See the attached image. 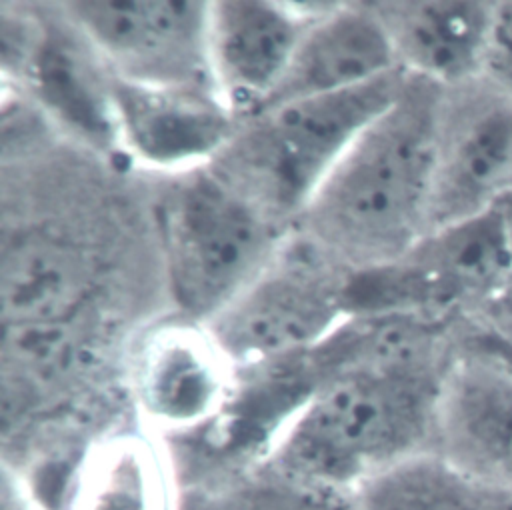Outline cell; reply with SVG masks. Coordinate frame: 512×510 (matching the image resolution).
Here are the masks:
<instances>
[{
  "mask_svg": "<svg viewBox=\"0 0 512 510\" xmlns=\"http://www.w3.org/2000/svg\"><path fill=\"white\" fill-rule=\"evenodd\" d=\"M228 366L206 328L160 330L142 346L136 364L140 402L158 422L194 424L220 404Z\"/></svg>",
  "mask_w": 512,
  "mask_h": 510,
  "instance_id": "cell-15",
  "label": "cell"
},
{
  "mask_svg": "<svg viewBox=\"0 0 512 510\" xmlns=\"http://www.w3.org/2000/svg\"><path fill=\"white\" fill-rule=\"evenodd\" d=\"M30 46V40H28ZM24 50V64L44 104L70 126L94 140L118 132L112 88L92 70L80 44L60 34H42Z\"/></svg>",
  "mask_w": 512,
  "mask_h": 510,
  "instance_id": "cell-17",
  "label": "cell"
},
{
  "mask_svg": "<svg viewBox=\"0 0 512 510\" xmlns=\"http://www.w3.org/2000/svg\"><path fill=\"white\" fill-rule=\"evenodd\" d=\"M394 70L342 92L290 100L242 116L206 164L274 224L296 222L354 138L406 84Z\"/></svg>",
  "mask_w": 512,
  "mask_h": 510,
  "instance_id": "cell-3",
  "label": "cell"
},
{
  "mask_svg": "<svg viewBox=\"0 0 512 510\" xmlns=\"http://www.w3.org/2000/svg\"><path fill=\"white\" fill-rule=\"evenodd\" d=\"M444 126V88L408 74L296 220L302 240L348 272L404 258L428 234Z\"/></svg>",
  "mask_w": 512,
  "mask_h": 510,
  "instance_id": "cell-1",
  "label": "cell"
},
{
  "mask_svg": "<svg viewBox=\"0 0 512 510\" xmlns=\"http://www.w3.org/2000/svg\"><path fill=\"white\" fill-rule=\"evenodd\" d=\"M72 510H176L162 466L136 438L110 442L82 474Z\"/></svg>",
  "mask_w": 512,
  "mask_h": 510,
  "instance_id": "cell-18",
  "label": "cell"
},
{
  "mask_svg": "<svg viewBox=\"0 0 512 510\" xmlns=\"http://www.w3.org/2000/svg\"><path fill=\"white\" fill-rule=\"evenodd\" d=\"M158 228L174 302L212 320L274 258L280 226L204 164L166 188Z\"/></svg>",
  "mask_w": 512,
  "mask_h": 510,
  "instance_id": "cell-4",
  "label": "cell"
},
{
  "mask_svg": "<svg viewBox=\"0 0 512 510\" xmlns=\"http://www.w3.org/2000/svg\"><path fill=\"white\" fill-rule=\"evenodd\" d=\"M434 452L512 490V370L470 350L442 386Z\"/></svg>",
  "mask_w": 512,
  "mask_h": 510,
  "instance_id": "cell-8",
  "label": "cell"
},
{
  "mask_svg": "<svg viewBox=\"0 0 512 510\" xmlns=\"http://www.w3.org/2000/svg\"><path fill=\"white\" fill-rule=\"evenodd\" d=\"M178 510H186V508H178ZM190 510H208L204 504H196V506H192Z\"/></svg>",
  "mask_w": 512,
  "mask_h": 510,
  "instance_id": "cell-25",
  "label": "cell"
},
{
  "mask_svg": "<svg viewBox=\"0 0 512 510\" xmlns=\"http://www.w3.org/2000/svg\"><path fill=\"white\" fill-rule=\"evenodd\" d=\"M358 510H512V490L428 450L352 490Z\"/></svg>",
  "mask_w": 512,
  "mask_h": 510,
  "instance_id": "cell-16",
  "label": "cell"
},
{
  "mask_svg": "<svg viewBox=\"0 0 512 510\" xmlns=\"http://www.w3.org/2000/svg\"><path fill=\"white\" fill-rule=\"evenodd\" d=\"M512 190V100L490 102L456 132L444 126L428 232L496 208Z\"/></svg>",
  "mask_w": 512,
  "mask_h": 510,
  "instance_id": "cell-14",
  "label": "cell"
},
{
  "mask_svg": "<svg viewBox=\"0 0 512 510\" xmlns=\"http://www.w3.org/2000/svg\"><path fill=\"white\" fill-rule=\"evenodd\" d=\"M368 6L406 74L442 88L482 74L492 2L400 0Z\"/></svg>",
  "mask_w": 512,
  "mask_h": 510,
  "instance_id": "cell-11",
  "label": "cell"
},
{
  "mask_svg": "<svg viewBox=\"0 0 512 510\" xmlns=\"http://www.w3.org/2000/svg\"><path fill=\"white\" fill-rule=\"evenodd\" d=\"M474 352H480L506 368L512 370V336H506L502 332H484L474 340Z\"/></svg>",
  "mask_w": 512,
  "mask_h": 510,
  "instance_id": "cell-21",
  "label": "cell"
},
{
  "mask_svg": "<svg viewBox=\"0 0 512 510\" xmlns=\"http://www.w3.org/2000/svg\"><path fill=\"white\" fill-rule=\"evenodd\" d=\"M450 366H354L332 372L288 418L264 462L354 490L380 470L434 450Z\"/></svg>",
  "mask_w": 512,
  "mask_h": 510,
  "instance_id": "cell-2",
  "label": "cell"
},
{
  "mask_svg": "<svg viewBox=\"0 0 512 510\" xmlns=\"http://www.w3.org/2000/svg\"><path fill=\"white\" fill-rule=\"evenodd\" d=\"M488 308L496 310L502 318H508L512 322V276L508 278L506 286L500 290V294L492 300Z\"/></svg>",
  "mask_w": 512,
  "mask_h": 510,
  "instance_id": "cell-23",
  "label": "cell"
},
{
  "mask_svg": "<svg viewBox=\"0 0 512 510\" xmlns=\"http://www.w3.org/2000/svg\"><path fill=\"white\" fill-rule=\"evenodd\" d=\"M394 70L402 68L368 2L334 4L306 28L280 84L258 110L364 86Z\"/></svg>",
  "mask_w": 512,
  "mask_h": 510,
  "instance_id": "cell-10",
  "label": "cell"
},
{
  "mask_svg": "<svg viewBox=\"0 0 512 510\" xmlns=\"http://www.w3.org/2000/svg\"><path fill=\"white\" fill-rule=\"evenodd\" d=\"M204 506L208 510H358L352 490L312 482L266 462Z\"/></svg>",
  "mask_w": 512,
  "mask_h": 510,
  "instance_id": "cell-19",
  "label": "cell"
},
{
  "mask_svg": "<svg viewBox=\"0 0 512 510\" xmlns=\"http://www.w3.org/2000/svg\"><path fill=\"white\" fill-rule=\"evenodd\" d=\"M502 222H504V228H506V234H508V240L512 244V190L502 198V202L496 206Z\"/></svg>",
  "mask_w": 512,
  "mask_h": 510,
  "instance_id": "cell-24",
  "label": "cell"
},
{
  "mask_svg": "<svg viewBox=\"0 0 512 510\" xmlns=\"http://www.w3.org/2000/svg\"><path fill=\"white\" fill-rule=\"evenodd\" d=\"M278 254V252H276ZM206 330L230 364L314 352L352 318L350 274L310 244L276 256Z\"/></svg>",
  "mask_w": 512,
  "mask_h": 510,
  "instance_id": "cell-5",
  "label": "cell"
},
{
  "mask_svg": "<svg viewBox=\"0 0 512 510\" xmlns=\"http://www.w3.org/2000/svg\"><path fill=\"white\" fill-rule=\"evenodd\" d=\"M118 130L148 160L208 164L226 144L230 108L216 90L154 88L110 80Z\"/></svg>",
  "mask_w": 512,
  "mask_h": 510,
  "instance_id": "cell-13",
  "label": "cell"
},
{
  "mask_svg": "<svg viewBox=\"0 0 512 510\" xmlns=\"http://www.w3.org/2000/svg\"><path fill=\"white\" fill-rule=\"evenodd\" d=\"M426 310L488 308L512 276V244L496 208L428 232L404 258Z\"/></svg>",
  "mask_w": 512,
  "mask_h": 510,
  "instance_id": "cell-9",
  "label": "cell"
},
{
  "mask_svg": "<svg viewBox=\"0 0 512 510\" xmlns=\"http://www.w3.org/2000/svg\"><path fill=\"white\" fill-rule=\"evenodd\" d=\"M482 74L512 96V0L492 2Z\"/></svg>",
  "mask_w": 512,
  "mask_h": 510,
  "instance_id": "cell-20",
  "label": "cell"
},
{
  "mask_svg": "<svg viewBox=\"0 0 512 510\" xmlns=\"http://www.w3.org/2000/svg\"><path fill=\"white\" fill-rule=\"evenodd\" d=\"M92 290L86 252L50 228H18L0 254L2 328L70 322Z\"/></svg>",
  "mask_w": 512,
  "mask_h": 510,
  "instance_id": "cell-12",
  "label": "cell"
},
{
  "mask_svg": "<svg viewBox=\"0 0 512 510\" xmlns=\"http://www.w3.org/2000/svg\"><path fill=\"white\" fill-rule=\"evenodd\" d=\"M322 14L266 0L208 2L210 74L224 104L240 116L258 110L280 84L306 28Z\"/></svg>",
  "mask_w": 512,
  "mask_h": 510,
  "instance_id": "cell-7",
  "label": "cell"
},
{
  "mask_svg": "<svg viewBox=\"0 0 512 510\" xmlns=\"http://www.w3.org/2000/svg\"><path fill=\"white\" fill-rule=\"evenodd\" d=\"M2 508L4 510H40V508H32V500L26 498V492L22 490V486L10 480L6 474L2 480Z\"/></svg>",
  "mask_w": 512,
  "mask_h": 510,
  "instance_id": "cell-22",
  "label": "cell"
},
{
  "mask_svg": "<svg viewBox=\"0 0 512 510\" xmlns=\"http://www.w3.org/2000/svg\"><path fill=\"white\" fill-rule=\"evenodd\" d=\"M72 30L112 76L154 88L216 90L208 60V4L182 0L64 2Z\"/></svg>",
  "mask_w": 512,
  "mask_h": 510,
  "instance_id": "cell-6",
  "label": "cell"
}]
</instances>
